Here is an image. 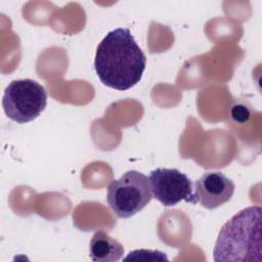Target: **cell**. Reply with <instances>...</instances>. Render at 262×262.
<instances>
[{"label":"cell","mask_w":262,"mask_h":262,"mask_svg":"<svg viewBox=\"0 0 262 262\" xmlns=\"http://www.w3.org/2000/svg\"><path fill=\"white\" fill-rule=\"evenodd\" d=\"M146 57L128 28L110 31L97 46L94 69L100 82L125 91L142 78Z\"/></svg>","instance_id":"cell-1"},{"label":"cell","mask_w":262,"mask_h":262,"mask_svg":"<svg viewBox=\"0 0 262 262\" xmlns=\"http://www.w3.org/2000/svg\"><path fill=\"white\" fill-rule=\"evenodd\" d=\"M261 213L260 206H250L226 221L213 250L214 261H262Z\"/></svg>","instance_id":"cell-2"},{"label":"cell","mask_w":262,"mask_h":262,"mask_svg":"<svg viewBox=\"0 0 262 262\" xmlns=\"http://www.w3.org/2000/svg\"><path fill=\"white\" fill-rule=\"evenodd\" d=\"M152 199L148 178L141 172L130 170L113 180L107 188L106 201L119 218H130L140 212Z\"/></svg>","instance_id":"cell-3"},{"label":"cell","mask_w":262,"mask_h":262,"mask_svg":"<svg viewBox=\"0 0 262 262\" xmlns=\"http://www.w3.org/2000/svg\"><path fill=\"white\" fill-rule=\"evenodd\" d=\"M2 105L6 116L25 124L38 118L47 105L46 89L32 79L14 80L5 88Z\"/></svg>","instance_id":"cell-4"},{"label":"cell","mask_w":262,"mask_h":262,"mask_svg":"<svg viewBox=\"0 0 262 262\" xmlns=\"http://www.w3.org/2000/svg\"><path fill=\"white\" fill-rule=\"evenodd\" d=\"M152 196L165 207L184 201L196 204L198 199L189 177L175 168H157L148 177Z\"/></svg>","instance_id":"cell-5"},{"label":"cell","mask_w":262,"mask_h":262,"mask_svg":"<svg viewBox=\"0 0 262 262\" xmlns=\"http://www.w3.org/2000/svg\"><path fill=\"white\" fill-rule=\"evenodd\" d=\"M231 179L219 171L205 172L194 184V193L202 207L213 210L228 202L234 193Z\"/></svg>","instance_id":"cell-6"},{"label":"cell","mask_w":262,"mask_h":262,"mask_svg":"<svg viewBox=\"0 0 262 262\" xmlns=\"http://www.w3.org/2000/svg\"><path fill=\"white\" fill-rule=\"evenodd\" d=\"M124 254L123 245L103 230L96 231L89 247V256L95 262H116Z\"/></svg>","instance_id":"cell-7"}]
</instances>
